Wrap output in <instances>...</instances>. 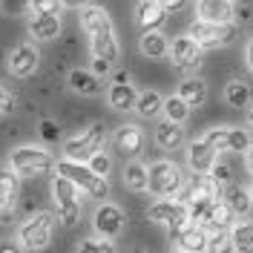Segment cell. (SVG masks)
<instances>
[{
    "instance_id": "cell-13",
    "label": "cell",
    "mask_w": 253,
    "mask_h": 253,
    "mask_svg": "<svg viewBox=\"0 0 253 253\" xmlns=\"http://www.w3.org/2000/svg\"><path fill=\"white\" fill-rule=\"evenodd\" d=\"M124 210L118 205H110V202H104V205L95 210L92 216V224H95V233L101 239H115L121 230H124Z\"/></svg>"
},
{
    "instance_id": "cell-11",
    "label": "cell",
    "mask_w": 253,
    "mask_h": 253,
    "mask_svg": "<svg viewBox=\"0 0 253 253\" xmlns=\"http://www.w3.org/2000/svg\"><path fill=\"white\" fill-rule=\"evenodd\" d=\"M170 242L175 245V251L184 253H207L210 245V233L199 224H184V227H175L170 230Z\"/></svg>"
},
{
    "instance_id": "cell-9",
    "label": "cell",
    "mask_w": 253,
    "mask_h": 253,
    "mask_svg": "<svg viewBox=\"0 0 253 253\" xmlns=\"http://www.w3.org/2000/svg\"><path fill=\"white\" fill-rule=\"evenodd\" d=\"M190 38L196 41L199 49H219L224 43H230L236 38V26L227 23V26H219V23H205V20H196L190 26Z\"/></svg>"
},
{
    "instance_id": "cell-49",
    "label": "cell",
    "mask_w": 253,
    "mask_h": 253,
    "mask_svg": "<svg viewBox=\"0 0 253 253\" xmlns=\"http://www.w3.org/2000/svg\"><path fill=\"white\" fill-rule=\"evenodd\" d=\"M135 253H144V251H135Z\"/></svg>"
},
{
    "instance_id": "cell-7",
    "label": "cell",
    "mask_w": 253,
    "mask_h": 253,
    "mask_svg": "<svg viewBox=\"0 0 253 253\" xmlns=\"http://www.w3.org/2000/svg\"><path fill=\"white\" fill-rule=\"evenodd\" d=\"M150 193L158 196V199H170V196H178L181 187H184V173L175 161H156L150 170Z\"/></svg>"
},
{
    "instance_id": "cell-2",
    "label": "cell",
    "mask_w": 253,
    "mask_h": 253,
    "mask_svg": "<svg viewBox=\"0 0 253 253\" xmlns=\"http://www.w3.org/2000/svg\"><path fill=\"white\" fill-rule=\"evenodd\" d=\"M9 167L17 178H41L49 175L55 170V158L52 153H46L43 147H17L12 158H9Z\"/></svg>"
},
{
    "instance_id": "cell-1",
    "label": "cell",
    "mask_w": 253,
    "mask_h": 253,
    "mask_svg": "<svg viewBox=\"0 0 253 253\" xmlns=\"http://www.w3.org/2000/svg\"><path fill=\"white\" fill-rule=\"evenodd\" d=\"M81 26L89 35V49L95 58V75H107L112 69V63L118 61V41H115V29L112 20L104 9L98 6H86L81 9Z\"/></svg>"
},
{
    "instance_id": "cell-31",
    "label": "cell",
    "mask_w": 253,
    "mask_h": 253,
    "mask_svg": "<svg viewBox=\"0 0 253 253\" xmlns=\"http://www.w3.org/2000/svg\"><path fill=\"white\" fill-rule=\"evenodd\" d=\"M224 101L230 104V107H248L253 98H251V89H248V84H242V81H230L227 86H224Z\"/></svg>"
},
{
    "instance_id": "cell-14",
    "label": "cell",
    "mask_w": 253,
    "mask_h": 253,
    "mask_svg": "<svg viewBox=\"0 0 253 253\" xmlns=\"http://www.w3.org/2000/svg\"><path fill=\"white\" fill-rule=\"evenodd\" d=\"M170 58L178 69H184V72H193V69H199V63H202V49L196 46V41L193 38H175L173 46H170Z\"/></svg>"
},
{
    "instance_id": "cell-23",
    "label": "cell",
    "mask_w": 253,
    "mask_h": 253,
    "mask_svg": "<svg viewBox=\"0 0 253 253\" xmlns=\"http://www.w3.org/2000/svg\"><path fill=\"white\" fill-rule=\"evenodd\" d=\"M233 224H236V221H233L230 207L219 199V202L213 205V210L207 213V219H205V224H202V227H205L207 233L213 236V233H230V227H233Z\"/></svg>"
},
{
    "instance_id": "cell-30",
    "label": "cell",
    "mask_w": 253,
    "mask_h": 253,
    "mask_svg": "<svg viewBox=\"0 0 253 253\" xmlns=\"http://www.w3.org/2000/svg\"><path fill=\"white\" fill-rule=\"evenodd\" d=\"M164 110V98L158 92H141L138 95V104H135V112L141 115V118H156L158 112Z\"/></svg>"
},
{
    "instance_id": "cell-43",
    "label": "cell",
    "mask_w": 253,
    "mask_h": 253,
    "mask_svg": "<svg viewBox=\"0 0 253 253\" xmlns=\"http://www.w3.org/2000/svg\"><path fill=\"white\" fill-rule=\"evenodd\" d=\"M86 3L89 0H61V6H66V9H86Z\"/></svg>"
},
{
    "instance_id": "cell-36",
    "label": "cell",
    "mask_w": 253,
    "mask_h": 253,
    "mask_svg": "<svg viewBox=\"0 0 253 253\" xmlns=\"http://www.w3.org/2000/svg\"><path fill=\"white\" fill-rule=\"evenodd\" d=\"M32 12H38V15H58L61 12V0H32Z\"/></svg>"
},
{
    "instance_id": "cell-34",
    "label": "cell",
    "mask_w": 253,
    "mask_h": 253,
    "mask_svg": "<svg viewBox=\"0 0 253 253\" xmlns=\"http://www.w3.org/2000/svg\"><path fill=\"white\" fill-rule=\"evenodd\" d=\"M207 253H236L233 242H230V233H213L210 245H207Z\"/></svg>"
},
{
    "instance_id": "cell-27",
    "label": "cell",
    "mask_w": 253,
    "mask_h": 253,
    "mask_svg": "<svg viewBox=\"0 0 253 253\" xmlns=\"http://www.w3.org/2000/svg\"><path fill=\"white\" fill-rule=\"evenodd\" d=\"M230 242H233L236 253H251L253 251V221L251 219L236 221L230 227Z\"/></svg>"
},
{
    "instance_id": "cell-4",
    "label": "cell",
    "mask_w": 253,
    "mask_h": 253,
    "mask_svg": "<svg viewBox=\"0 0 253 253\" xmlns=\"http://www.w3.org/2000/svg\"><path fill=\"white\" fill-rule=\"evenodd\" d=\"M52 202H55V210H58V221L63 227H72L78 224L81 219V190L63 178V175H55L52 178Z\"/></svg>"
},
{
    "instance_id": "cell-21",
    "label": "cell",
    "mask_w": 253,
    "mask_h": 253,
    "mask_svg": "<svg viewBox=\"0 0 253 253\" xmlns=\"http://www.w3.org/2000/svg\"><path fill=\"white\" fill-rule=\"evenodd\" d=\"M219 199L224 202V205L230 207V213L233 216H248V210L253 207V199L251 193L245 187H239V184H224V187H219Z\"/></svg>"
},
{
    "instance_id": "cell-29",
    "label": "cell",
    "mask_w": 253,
    "mask_h": 253,
    "mask_svg": "<svg viewBox=\"0 0 253 253\" xmlns=\"http://www.w3.org/2000/svg\"><path fill=\"white\" fill-rule=\"evenodd\" d=\"M124 184L129 190H135V193H144V190L150 187V173H147V167L138 164V161L126 164L124 167Z\"/></svg>"
},
{
    "instance_id": "cell-35",
    "label": "cell",
    "mask_w": 253,
    "mask_h": 253,
    "mask_svg": "<svg viewBox=\"0 0 253 253\" xmlns=\"http://www.w3.org/2000/svg\"><path fill=\"white\" fill-rule=\"evenodd\" d=\"M86 164H89V170H92L95 175H101V178H107V173H110V167H112V161H110V156H107V153H98V156H92Z\"/></svg>"
},
{
    "instance_id": "cell-5",
    "label": "cell",
    "mask_w": 253,
    "mask_h": 253,
    "mask_svg": "<svg viewBox=\"0 0 253 253\" xmlns=\"http://www.w3.org/2000/svg\"><path fill=\"white\" fill-rule=\"evenodd\" d=\"M58 175L63 178H69L72 184L78 190H84L86 196H92V199H107L110 196V184H107V178H101V175H95L89 170V164H78V161H58Z\"/></svg>"
},
{
    "instance_id": "cell-41",
    "label": "cell",
    "mask_w": 253,
    "mask_h": 253,
    "mask_svg": "<svg viewBox=\"0 0 253 253\" xmlns=\"http://www.w3.org/2000/svg\"><path fill=\"white\" fill-rule=\"evenodd\" d=\"M0 253H26V251H23V245L17 239H3L0 242Z\"/></svg>"
},
{
    "instance_id": "cell-10",
    "label": "cell",
    "mask_w": 253,
    "mask_h": 253,
    "mask_svg": "<svg viewBox=\"0 0 253 253\" xmlns=\"http://www.w3.org/2000/svg\"><path fill=\"white\" fill-rule=\"evenodd\" d=\"M205 141L216 153H245L251 147V135L248 129H239V126H216V129H207Z\"/></svg>"
},
{
    "instance_id": "cell-26",
    "label": "cell",
    "mask_w": 253,
    "mask_h": 253,
    "mask_svg": "<svg viewBox=\"0 0 253 253\" xmlns=\"http://www.w3.org/2000/svg\"><path fill=\"white\" fill-rule=\"evenodd\" d=\"M69 86L81 95H98L101 92V81H98V75L89 72V69H72V72H69Z\"/></svg>"
},
{
    "instance_id": "cell-45",
    "label": "cell",
    "mask_w": 253,
    "mask_h": 253,
    "mask_svg": "<svg viewBox=\"0 0 253 253\" xmlns=\"http://www.w3.org/2000/svg\"><path fill=\"white\" fill-rule=\"evenodd\" d=\"M245 118H248V126L253 129V101L248 104V107H245Z\"/></svg>"
},
{
    "instance_id": "cell-3",
    "label": "cell",
    "mask_w": 253,
    "mask_h": 253,
    "mask_svg": "<svg viewBox=\"0 0 253 253\" xmlns=\"http://www.w3.org/2000/svg\"><path fill=\"white\" fill-rule=\"evenodd\" d=\"M104 144H107V126L98 121V124H92L89 129H84L81 135H75V138H69L63 144V158L86 164L92 156H98L104 150Z\"/></svg>"
},
{
    "instance_id": "cell-12",
    "label": "cell",
    "mask_w": 253,
    "mask_h": 253,
    "mask_svg": "<svg viewBox=\"0 0 253 253\" xmlns=\"http://www.w3.org/2000/svg\"><path fill=\"white\" fill-rule=\"evenodd\" d=\"M6 66H9V72L17 75V78H29V75L38 72V66H41V52H38L35 43H17V46L9 52Z\"/></svg>"
},
{
    "instance_id": "cell-39",
    "label": "cell",
    "mask_w": 253,
    "mask_h": 253,
    "mask_svg": "<svg viewBox=\"0 0 253 253\" xmlns=\"http://www.w3.org/2000/svg\"><path fill=\"white\" fill-rule=\"evenodd\" d=\"M58 132H61V129H58V124H55L52 118H43V121H41V138H43V141H58Z\"/></svg>"
},
{
    "instance_id": "cell-44",
    "label": "cell",
    "mask_w": 253,
    "mask_h": 253,
    "mask_svg": "<svg viewBox=\"0 0 253 253\" xmlns=\"http://www.w3.org/2000/svg\"><path fill=\"white\" fill-rule=\"evenodd\" d=\"M245 167H248V170L253 173V144L248 147V150H245Z\"/></svg>"
},
{
    "instance_id": "cell-6",
    "label": "cell",
    "mask_w": 253,
    "mask_h": 253,
    "mask_svg": "<svg viewBox=\"0 0 253 253\" xmlns=\"http://www.w3.org/2000/svg\"><path fill=\"white\" fill-rule=\"evenodd\" d=\"M52 230H55V216L41 210V213H32L17 227V242L23 245V251H43L52 242Z\"/></svg>"
},
{
    "instance_id": "cell-40",
    "label": "cell",
    "mask_w": 253,
    "mask_h": 253,
    "mask_svg": "<svg viewBox=\"0 0 253 253\" xmlns=\"http://www.w3.org/2000/svg\"><path fill=\"white\" fill-rule=\"evenodd\" d=\"M12 107H15V95H12L6 86H3V84H0V112H9Z\"/></svg>"
},
{
    "instance_id": "cell-50",
    "label": "cell",
    "mask_w": 253,
    "mask_h": 253,
    "mask_svg": "<svg viewBox=\"0 0 253 253\" xmlns=\"http://www.w3.org/2000/svg\"><path fill=\"white\" fill-rule=\"evenodd\" d=\"M230 3H233V0H230Z\"/></svg>"
},
{
    "instance_id": "cell-16",
    "label": "cell",
    "mask_w": 253,
    "mask_h": 253,
    "mask_svg": "<svg viewBox=\"0 0 253 253\" xmlns=\"http://www.w3.org/2000/svg\"><path fill=\"white\" fill-rule=\"evenodd\" d=\"M187 164L193 173L199 175H210V170L216 167V150L205 141V138H196L187 147Z\"/></svg>"
},
{
    "instance_id": "cell-32",
    "label": "cell",
    "mask_w": 253,
    "mask_h": 253,
    "mask_svg": "<svg viewBox=\"0 0 253 253\" xmlns=\"http://www.w3.org/2000/svg\"><path fill=\"white\" fill-rule=\"evenodd\" d=\"M164 115H167V121H173V124H184L190 115V107L178 98V95H170V98H164Z\"/></svg>"
},
{
    "instance_id": "cell-47",
    "label": "cell",
    "mask_w": 253,
    "mask_h": 253,
    "mask_svg": "<svg viewBox=\"0 0 253 253\" xmlns=\"http://www.w3.org/2000/svg\"><path fill=\"white\" fill-rule=\"evenodd\" d=\"M248 193H251V199H253V184H251V190H248Z\"/></svg>"
},
{
    "instance_id": "cell-37",
    "label": "cell",
    "mask_w": 253,
    "mask_h": 253,
    "mask_svg": "<svg viewBox=\"0 0 253 253\" xmlns=\"http://www.w3.org/2000/svg\"><path fill=\"white\" fill-rule=\"evenodd\" d=\"M32 6V0H0V9L6 12V15H23L26 9Z\"/></svg>"
},
{
    "instance_id": "cell-25",
    "label": "cell",
    "mask_w": 253,
    "mask_h": 253,
    "mask_svg": "<svg viewBox=\"0 0 253 253\" xmlns=\"http://www.w3.org/2000/svg\"><path fill=\"white\" fill-rule=\"evenodd\" d=\"M178 98L187 107H202L207 101V84L202 78H187L178 84Z\"/></svg>"
},
{
    "instance_id": "cell-17",
    "label": "cell",
    "mask_w": 253,
    "mask_h": 253,
    "mask_svg": "<svg viewBox=\"0 0 253 253\" xmlns=\"http://www.w3.org/2000/svg\"><path fill=\"white\" fill-rule=\"evenodd\" d=\"M110 107L118 112H129L135 110V104H138V89L126 81V75H118L115 78V84L110 86Z\"/></svg>"
},
{
    "instance_id": "cell-42",
    "label": "cell",
    "mask_w": 253,
    "mask_h": 253,
    "mask_svg": "<svg viewBox=\"0 0 253 253\" xmlns=\"http://www.w3.org/2000/svg\"><path fill=\"white\" fill-rule=\"evenodd\" d=\"M158 3L164 6V12H181L187 6V0H158Z\"/></svg>"
},
{
    "instance_id": "cell-28",
    "label": "cell",
    "mask_w": 253,
    "mask_h": 253,
    "mask_svg": "<svg viewBox=\"0 0 253 253\" xmlns=\"http://www.w3.org/2000/svg\"><path fill=\"white\" fill-rule=\"evenodd\" d=\"M141 52L147 58H164L170 55V43L161 32H144L141 35Z\"/></svg>"
},
{
    "instance_id": "cell-24",
    "label": "cell",
    "mask_w": 253,
    "mask_h": 253,
    "mask_svg": "<svg viewBox=\"0 0 253 253\" xmlns=\"http://www.w3.org/2000/svg\"><path fill=\"white\" fill-rule=\"evenodd\" d=\"M156 141L161 150H178L181 144H184V129H181V124H173V121H161V124L156 126Z\"/></svg>"
},
{
    "instance_id": "cell-38",
    "label": "cell",
    "mask_w": 253,
    "mask_h": 253,
    "mask_svg": "<svg viewBox=\"0 0 253 253\" xmlns=\"http://www.w3.org/2000/svg\"><path fill=\"white\" fill-rule=\"evenodd\" d=\"M210 178H213V184H216V187L230 184V167H227V164H216V167L210 170Z\"/></svg>"
},
{
    "instance_id": "cell-33",
    "label": "cell",
    "mask_w": 253,
    "mask_h": 253,
    "mask_svg": "<svg viewBox=\"0 0 253 253\" xmlns=\"http://www.w3.org/2000/svg\"><path fill=\"white\" fill-rule=\"evenodd\" d=\"M78 253H115V245H112V239H81L78 242Z\"/></svg>"
},
{
    "instance_id": "cell-19",
    "label": "cell",
    "mask_w": 253,
    "mask_h": 253,
    "mask_svg": "<svg viewBox=\"0 0 253 253\" xmlns=\"http://www.w3.org/2000/svg\"><path fill=\"white\" fill-rule=\"evenodd\" d=\"M17 207V175L12 167L0 170V221H9Z\"/></svg>"
},
{
    "instance_id": "cell-22",
    "label": "cell",
    "mask_w": 253,
    "mask_h": 253,
    "mask_svg": "<svg viewBox=\"0 0 253 253\" xmlns=\"http://www.w3.org/2000/svg\"><path fill=\"white\" fill-rule=\"evenodd\" d=\"M29 35L35 41H55L61 35V17L58 15H29Z\"/></svg>"
},
{
    "instance_id": "cell-8",
    "label": "cell",
    "mask_w": 253,
    "mask_h": 253,
    "mask_svg": "<svg viewBox=\"0 0 253 253\" xmlns=\"http://www.w3.org/2000/svg\"><path fill=\"white\" fill-rule=\"evenodd\" d=\"M147 219L156 221V224H164L167 230H175V227L190 224V213L181 199H158L156 205L147 210Z\"/></svg>"
},
{
    "instance_id": "cell-46",
    "label": "cell",
    "mask_w": 253,
    "mask_h": 253,
    "mask_svg": "<svg viewBox=\"0 0 253 253\" xmlns=\"http://www.w3.org/2000/svg\"><path fill=\"white\" fill-rule=\"evenodd\" d=\"M248 66H251V72H253V38H251V43H248Z\"/></svg>"
},
{
    "instance_id": "cell-48",
    "label": "cell",
    "mask_w": 253,
    "mask_h": 253,
    "mask_svg": "<svg viewBox=\"0 0 253 253\" xmlns=\"http://www.w3.org/2000/svg\"><path fill=\"white\" fill-rule=\"evenodd\" d=\"M170 253H184V251H170Z\"/></svg>"
},
{
    "instance_id": "cell-15",
    "label": "cell",
    "mask_w": 253,
    "mask_h": 253,
    "mask_svg": "<svg viewBox=\"0 0 253 253\" xmlns=\"http://www.w3.org/2000/svg\"><path fill=\"white\" fill-rule=\"evenodd\" d=\"M112 141H115V150L124 158H135L144 150V132L138 124H121L115 129Z\"/></svg>"
},
{
    "instance_id": "cell-20",
    "label": "cell",
    "mask_w": 253,
    "mask_h": 253,
    "mask_svg": "<svg viewBox=\"0 0 253 253\" xmlns=\"http://www.w3.org/2000/svg\"><path fill=\"white\" fill-rule=\"evenodd\" d=\"M135 23L144 32H161V26L167 23V12L158 0H141L135 9Z\"/></svg>"
},
{
    "instance_id": "cell-18",
    "label": "cell",
    "mask_w": 253,
    "mask_h": 253,
    "mask_svg": "<svg viewBox=\"0 0 253 253\" xmlns=\"http://www.w3.org/2000/svg\"><path fill=\"white\" fill-rule=\"evenodd\" d=\"M196 9H199V20H205V23H219V26L233 23V3L230 0H199Z\"/></svg>"
}]
</instances>
